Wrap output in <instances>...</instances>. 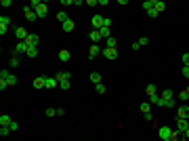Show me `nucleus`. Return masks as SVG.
I'll return each instance as SVG.
<instances>
[{
  "label": "nucleus",
  "mask_w": 189,
  "mask_h": 141,
  "mask_svg": "<svg viewBox=\"0 0 189 141\" xmlns=\"http://www.w3.org/2000/svg\"><path fill=\"white\" fill-rule=\"evenodd\" d=\"M23 15H25V19H28V21H36V19H38V15H36V11L32 7H23Z\"/></svg>",
  "instance_id": "39448f33"
},
{
  "label": "nucleus",
  "mask_w": 189,
  "mask_h": 141,
  "mask_svg": "<svg viewBox=\"0 0 189 141\" xmlns=\"http://www.w3.org/2000/svg\"><path fill=\"white\" fill-rule=\"evenodd\" d=\"M154 8L158 11V13H162V11H166V2H162V0H155V2H154Z\"/></svg>",
  "instance_id": "6ab92c4d"
},
{
  "label": "nucleus",
  "mask_w": 189,
  "mask_h": 141,
  "mask_svg": "<svg viewBox=\"0 0 189 141\" xmlns=\"http://www.w3.org/2000/svg\"><path fill=\"white\" fill-rule=\"evenodd\" d=\"M88 40H91L92 44H99L103 38H101V32L99 30H91V34H88Z\"/></svg>",
  "instance_id": "1a4fd4ad"
},
{
  "label": "nucleus",
  "mask_w": 189,
  "mask_h": 141,
  "mask_svg": "<svg viewBox=\"0 0 189 141\" xmlns=\"http://www.w3.org/2000/svg\"><path fill=\"white\" fill-rule=\"evenodd\" d=\"M17 128H19V124H17V122L13 120V122H11V131H17Z\"/></svg>",
  "instance_id": "de8ad7c7"
},
{
  "label": "nucleus",
  "mask_w": 189,
  "mask_h": 141,
  "mask_svg": "<svg viewBox=\"0 0 189 141\" xmlns=\"http://www.w3.org/2000/svg\"><path fill=\"white\" fill-rule=\"evenodd\" d=\"M162 99H175L172 97V91H170V89H166V91H162V95H160Z\"/></svg>",
  "instance_id": "bb28decb"
},
{
  "label": "nucleus",
  "mask_w": 189,
  "mask_h": 141,
  "mask_svg": "<svg viewBox=\"0 0 189 141\" xmlns=\"http://www.w3.org/2000/svg\"><path fill=\"white\" fill-rule=\"evenodd\" d=\"M91 82H92L95 86L101 84V74H99V72H92V74H91Z\"/></svg>",
  "instance_id": "412c9836"
},
{
  "label": "nucleus",
  "mask_w": 189,
  "mask_h": 141,
  "mask_svg": "<svg viewBox=\"0 0 189 141\" xmlns=\"http://www.w3.org/2000/svg\"><path fill=\"white\" fill-rule=\"evenodd\" d=\"M187 127H189V120L179 118V120H176V135H183L185 131H187Z\"/></svg>",
  "instance_id": "20e7f679"
},
{
  "label": "nucleus",
  "mask_w": 189,
  "mask_h": 141,
  "mask_svg": "<svg viewBox=\"0 0 189 141\" xmlns=\"http://www.w3.org/2000/svg\"><path fill=\"white\" fill-rule=\"evenodd\" d=\"M15 36H17L21 42H23V40H25L29 34H28V30H25V28H21V25H19V28H15Z\"/></svg>",
  "instance_id": "f8f14e48"
},
{
  "label": "nucleus",
  "mask_w": 189,
  "mask_h": 141,
  "mask_svg": "<svg viewBox=\"0 0 189 141\" xmlns=\"http://www.w3.org/2000/svg\"><path fill=\"white\" fill-rule=\"evenodd\" d=\"M103 28H112V19H107V17H105V21H103Z\"/></svg>",
  "instance_id": "c03bdc74"
},
{
  "label": "nucleus",
  "mask_w": 189,
  "mask_h": 141,
  "mask_svg": "<svg viewBox=\"0 0 189 141\" xmlns=\"http://www.w3.org/2000/svg\"><path fill=\"white\" fill-rule=\"evenodd\" d=\"M183 65H189V53H185V55H183Z\"/></svg>",
  "instance_id": "79ce46f5"
},
{
  "label": "nucleus",
  "mask_w": 189,
  "mask_h": 141,
  "mask_svg": "<svg viewBox=\"0 0 189 141\" xmlns=\"http://www.w3.org/2000/svg\"><path fill=\"white\" fill-rule=\"evenodd\" d=\"M179 99H181V101H187V99H189V93L187 91H181V93H179Z\"/></svg>",
  "instance_id": "c9c22d12"
},
{
  "label": "nucleus",
  "mask_w": 189,
  "mask_h": 141,
  "mask_svg": "<svg viewBox=\"0 0 189 141\" xmlns=\"http://www.w3.org/2000/svg\"><path fill=\"white\" fill-rule=\"evenodd\" d=\"M11 122H13L11 116H7V114H2V116H0V124H2V127H11Z\"/></svg>",
  "instance_id": "4be33fe9"
},
{
  "label": "nucleus",
  "mask_w": 189,
  "mask_h": 141,
  "mask_svg": "<svg viewBox=\"0 0 189 141\" xmlns=\"http://www.w3.org/2000/svg\"><path fill=\"white\" fill-rule=\"evenodd\" d=\"M46 116H49V118L57 116V110H55V107H46Z\"/></svg>",
  "instance_id": "473e14b6"
},
{
  "label": "nucleus",
  "mask_w": 189,
  "mask_h": 141,
  "mask_svg": "<svg viewBox=\"0 0 189 141\" xmlns=\"http://www.w3.org/2000/svg\"><path fill=\"white\" fill-rule=\"evenodd\" d=\"M17 65H19V57L13 55V57H11V68H17Z\"/></svg>",
  "instance_id": "2f4dec72"
},
{
  "label": "nucleus",
  "mask_w": 189,
  "mask_h": 141,
  "mask_svg": "<svg viewBox=\"0 0 189 141\" xmlns=\"http://www.w3.org/2000/svg\"><path fill=\"white\" fill-rule=\"evenodd\" d=\"M176 116H179V118L189 120V106H181L179 110H176Z\"/></svg>",
  "instance_id": "4468645a"
},
{
  "label": "nucleus",
  "mask_w": 189,
  "mask_h": 141,
  "mask_svg": "<svg viewBox=\"0 0 189 141\" xmlns=\"http://www.w3.org/2000/svg\"><path fill=\"white\" fill-rule=\"evenodd\" d=\"M8 23H11V19H8L7 15H2V17H0V34H2V36L7 34V30H8Z\"/></svg>",
  "instance_id": "9d476101"
},
{
  "label": "nucleus",
  "mask_w": 189,
  "mask_h": 141,
  "mask_svg": "<svg viewBox=\"0 0 189 141\" xmlns=\"http://www.w3.org/2000/svg\"><path fill=\"white\" fill-rule=\"evenodd\" d=\"M170 141H172V139H170Z\"/></svg>",
  "instance_id": "3c124183"
},
{
  "label": "nucleus",
  "mask_w": 189,
  "mask_h": 141,
  "mask_svg": "<svg viewBox=\"0 0 189 141\" xmlns=\"http://www.w3.org/2000/svg\"><path fill=\"white\" fill-rule=\"evenodd\" d=\"M185 91H187V93H189V86H187V89H185Z\"/></svg>",
  "instance_id": "8fccbe9b"
},
{
  "label": "nucleus",
  "mask_w": 189,
  "mask_h": 141,
  "mask_svg": "<svg viewBox=\"0 0 189 141\" xmlns=\"http://www.w3.org/2000/svg\"><path fill=\"white\" fill-rule=\"evenodd\" d=\"M181 74H183V76H185V78H187V80H189V65H183Z\"/></svg>",
  "instance_id": "4c0bfd02"
},
{
  "label": "nucleus",
  "mask_w": 189,
  "mask_h": 141,
  "mask_svg": "<svg viewBox=\"0 0 189 141\" xmlns=\"http://www.w3.org/2000/svg\"><path fill=\"white\" fill-rule=\"evenodd\" d=\"M103 53V49L99 46V44H91V49H88V59H95V57H99Z\"/></svg>",
  "instance_id": "6e6552de"
},
{
  "label": "nucleus",
  "mask_w": 189,
  "mask_h": 141,
  "mask_svg": "<svg viewBox=\"0 0 189 141\" xmlns=\"http://www.w3.org/2000/svg\"><path fill=\"white\" fill-rule=\"evenodd\" d=\"M95 91H97L99 95H103V93H105V84H103V82H101V84H97V86H95Z\"/></svg>",
  "instance_id": "f704fd0d"
},
{
  "label": "nucleus",
  "mask_w": 189,
  "mask_h": 141,
  "mask_svg": "<svg viewBox=\"0 0 189 141\" xmlns=\"http://www.w3.org/2000/svg\"><path fill=\"white\" fill-rule=\"evenodd\" d=\"M25 42H28V46H38V34H29L25 38Z\"/></svg>",
  "instance_id": "f3484780"
},
{
  "label": "nucleus",
  "mask_w": 189,
  "mask_h": 141,
  "mask_svg": "<svg viewBox=\"0 0 189 141\" xmlns=\"http://www.w3.org/2000/svg\"><path fill=\"white\" fill-rule=\"evenodd\" d=\"M147 15H149V17H154V19H155V17H158V15H160V13H158L155 8H151V11H147Z\"/></svg>",
  "instance_id": "a19ab883"
},
{
  "label": "nucleus",
  "mask_w": 189,
  "mask_h": 141,
  "mask_svg": "<svg viewBox=\"0 0 189 141\" xmlns=\"http://www.w3.org/2000/svg\"><path fill=\"white\" fill-rule=\"evenodd\" d=\"M34 89H38V91H40V89H44V76H38L34 80Z\"/></svg>",
  "instance_id": "5701e85b"
},
{
  "label": "nucleus",
  "mask_w": 189,
  "mask_h": 141,
  "mask_svg": "<svg viewBox=\"0 0 189 141\" xmlns=\"http://www.w3.org/2000/svg\"><path fill=\"white\" fill-rule=\"evenodd\" d=\"M143 118H145V120H149V122H151V120H154V116H151V112H149V114H143Z\"/></svg>",
  "instance_id": "49530a36"
},
{
  "label": "nucleus",
  "mask_w": 189,
  "mask_h": 141,
  "mask_svg": "<svg viewBox=\"0 0 189 141\" xmlns=\"http://www.w3.org/2000/svg\"><path fill=\"white\" fill-rule=\"evenodd\" d=\"M99 32H101V38H103V40H107V38H112V32H109V28H101Z\"/></svg>",
  "instance_id": "393cba45"
},
{
  "label": "nucleus",
  "mask_w": 189,
  "mask_h": 141,
  "mask_svg": "<svg viewBox=\"0 0 189 141\" xmlns=\"http://www.w3.org/2000/svg\"><path fill=\"white\" fill-rule=\"evenodd\" d=\"M55 78H57V82H67L71 78V72H59V74H55Z\"/></svg>",
  "instance_id": "2eb2a0df"
},
{
  "label": "nucleus",
  "mask_w": 189,
  "mask_h": 141,
  "mask_svg": "<svg viewBox=\"0 0 189 141\" xmlns=\"http://www.w3.org/2000/svg\"><path fill=\"white\" fill-rule=\"evenodd\" d=\"M55 86H59V82H57V78L44 76V89H55Z\"/></svg>",
  "instance_id": "ddd939ff"
},
{
  "label": "nucleus",
  "mask_w": 189,
  "mask_h": 141,
  "mask_svg": "<svg viewBox=\"0 0 189 141\" xmlns=\"http://www.w3.org/2000/svg\"><path fill=\"white\" fill-rule=\"evenodd\" d=\"M145 44H149V38H145V36L139 38V46H145Z\"/></svg>",
  "instance_id": "58836bf2"
},
{
  "label": "nucleus",
  "mask_w": 189,
  "mask_h": 141,
  "mask_svg": "<svg viewBox=\"0 0 189 141\" xmlns=\"http://www.w3.org/2000/svg\"><path fill=\"white\" fill-rule=\"evenodd\" d=\"M145 93L151 97V95H155V84H147V89H145Z\"/></svg>",
  "instance_id": "7c9ffc66"
},
{
  "label": "nucleus",
  "mask_w": 189,
  "mask_h": 141,
  "mask_svg": "<svg viewBox=\"0 0 189 141\" xmlns=\"http://www.w3.org/2000/svg\"><path fill=\"white\" fill-rule=\"evenodd\" d=\"M63 7H71V4H76V2H71V0H61Z\"/></svg>",
  "instance_id": "37998d69"
},
{
  "label": "nucleus",
  "mask_w": 189,
  "mask_h": 141,
  "mask_svg": "<svg viewBox=\"0 0 189 141\" xmlns=\"http://www.w3.org/2000/svg\"><path fill=\"white\" fill-rule=\"evenodd\" d=\"M183 137H185V139H189V127H187V131L183 133Z\"/></svg>",
  "instance_id": "09e8293b"
},
{
  "label": "nucleus",
  "mask_w": 189,
  "mask_h": 141,
  "mask_svg": "<svg viewBox=\"0 0 189 141\" xmlns=\"http://www.w3.org/2000/svg\"><path fill=\"white\" fill-rule=\"evenodd\" d=\"M28 42H25V40H23V42H19L17 44V46H15V51H13V55H23V53H28Z\"/></svg>",
  "instance_id": "9b49d317"
},
{
  "label": "nucleus",
  "mask_w": 189,
  "mask_h": 141,
  "mask_svg": "<svg viewBox=\"0 0 189 141\" xmlns=\"http://www.w3.org/2000/svg\"><path fill=\"white\" fill-rule=\"evenodd\" d=\"M105 49H118V40H116V38H107V40H105Z\"/></svg>",
  "instance_id": "a211bd4d"
},
{
  "label": "nucleus",
  "mask_w": 189,
  "mask_h": 141,
  "mask_svg": "<svg viewBox=\"0 0 189 141\" xmlns=\"http://www.w3.org/2000/svg\"><path fill=\"white\" fill-rule=\"evenodd\" d=\"M154 2L155 0H145V2H143V8H145V11H151V8H154Z\"/></svg>",
  "instance_id": "c756f323"
},
{
  "label": "nucleus",
  "mask_w": 189,
  "mask_h": 141,
  "mask_svg": "<svg viewBox=\"0 0 189 141\" xmlns=\"http://www.w3.org/2000/svg\"><path fill=\"white\" fill-rule=\"evenodd\" d=\"M103 21H105V17H101V15H95V17L91 19L92 30H101V28H103Z\"/></svg>",
  "instance_id": "423d86ee"
},
{
  "label": "nucleus",
  "mask_w": 189,
  "mask_h": 141,
  "mask_svg": "<svg viewBox=\"0 0 189 141\" xmlns=\"http://www.w3.org/2000/svg\"><path fill=\"white\" fill-rule=\"evenodd\" d=\"M4 89H8V84H7L4 78H0V91H4Z\"/></svg>",
  "instance_id": "ea45409f"
},
{
  "label": "nucleus",
  "mask_w": 189,
  "mask_h": 141,
  "mask_svg": "<svg viewBox=\"0 0 189 141\" xmlns=\"http://www.w3.org/2000/svg\"><path fill=\"white\" fill-rule=\"evenodd\" d=\"M86 4L88 7H95V4H99V0H86Z\"/></svg>",
  "instance_id": "a18cd8bd"
},
{
  "label": "nucleus",
  "mask_w": 189,
  "mask_h": 141,
  "mask_svg": "<svg viewBox=\"0 0 189 141\" xmlns=\"http://www.w3.org/2000/svg\"><path fill=\"white\" fill-rule=\"evenodd\" d=\"M158 137H160V141H170L172 139V128L170 127H160L158 128Z\"/></svg>",
  "instance_id": "f03ea898"
},
{
  "label": "nucleus",
  "mask_w": 189,
  "mask_h": 141,
  "mask_svg": "<svg viewBox=\"0 0 189 141\" xmlns=\"http://www.w3.org/2000/svg\"><path fill=\"white\" fill-rule=\"evenodd\" d=\"M67 19H70V17H67V13H65V11H59V13H57V21L65 23V21H67Z\"/></svg>",
  "instance_id": "b1692460"
},
{
  "label": "nucleus",
  "mask_w": 189,
  "mask_h": 141,
  "mask_svg": "<svg viewBox=\"0 0 189 141\" xmlns=\"http://www.w3.org/2000/svg\"><path fill=\"white\" fill-rule=\"evenodd\" d=\"M8 133H11V127H0V135L2 137H7Z\"/></svg>",
  "instance_id": "72a5a7b5"
},
{
  "label": "nucleus",
  "mask_w": 189,
  "mask_h": 141,
  "mask_svg": "<svg viewBox=\"0 0 189 141\" xmlns=\"http://www.w3.org/2000/svg\"><path fill=\"white\" fill-rule=\"evenodd\" d=\"M29 7L36 11V15H38V17H46V15H49V4H46V2L32 0V2H29Z\"/></svg>",
  "instance_id": "f257e3e1"
},
{
  "label": "nucleus",
  "mask_w": 189,
  "mask_h": 141,
  "mask_svg": "<svg viewBox=\"0 0 189 141\" xmlns=\"http://www.w3.org/2000/svg\"><path fill=\"white\" fill-rule=\"evenodd\" d=\"M59 59H61V61H70V59H71V53L67 49H63L61 53H59Z\"/></svg>",
  "instance_id": "aec40b11"
},
{
  "label": "nucleus",
  "mask_w": 189,
  "mask_h": 141,
  "mask_svg": "<svg viewBox=\"0 0 189 141\" xmlns=\"http://www.w3.org/2000/svg\"><path fill=\"white\" fill-rule=\"evenodd\" d=\"M59 86H61L63 91H70V86H71V82L67 80V82H59Z\"/></svg>",
  "instance_id": "e433bc0d"
},
{
  "label": "nucleus",
  "mask_w": 189,
  "mask_h": 141,
  "mask_svg": "<svg viewBox=\"0 0 189 141\" xmlns=\"http://www.w3.org/2000/svg\"><path fill=\"white\" fill-rule=\"evenodd\" d=\"M0 78H4L8 86H15V84H17V76H15V74H11V72H7V70L0 72Z\"/></svg>",
  "instance_id": "7ed1b4c3"
},
{
  "label": "nucleus",
  "mask_w": 189,
  "mask_h": 141,
  "mask_svg": "<svg viewBox=\"0 0 189 141\" xmlns=\"http://www.w3.org/2000/svg\"><path fill=\"white\" fill-rule=\"evenodd\" d=\"M149 103H151V106H158V103H160V95H158V93L151 95V97H149Z\"/></svg>",
  "instance_id": "cd10ccee"
},
{
  "label": "nucleus",
  "mask_w": 189,
  "mask_h": 141,
  "mask_svg": "<svg viewBox=\"0 0 189 141\" xmlns=\"http://www.w3.org/2000/svg\"><path fill=\"white\" fill-rule=\"evenodd\" d=\"M74 25H76V23L71 21V19H67V21H65V23H61V30H63V32H65V34H70L71 30H74Z\"/></svg>",
  "instance_id": "dca6fc26"
},
{
  "label": "nucleus",
  "mask_w": 189,
  "mask_h": 141,
  "mask_svg": "<svg viewBox=\"0 0 189 141\" xmlns=\"http://www.w3.org/2000/svg\"><path fill=\"white\" fill-rule=\"evenodd\" d=\"M25 55H28V57H36V55H38V46H29Z\"/></svg>",
  "instance_id": "c85d7f7f"
},
{
  "label": "nucleus",
  "mask_w": 189,
  "mask_h": 141,
  "mask_svg": "<svg viewBox=\"0 0 189 141\" xmlns=\"http://www.w3.org/2000/svg\"><path fill=\"white\" fill-rule=\"evenodd\" d=\"M101 55H103L105 59L113 61V59H118V49H103V53H101Z\"/></svg>",
  "instance_id": "0eeeda50"
},
{
  "label": "nucleus",
  "mask_w": 189,
  "mask_h": 141,
  "mask_svg": "<svg viewBox=\"0 0 189 141\" xmlns=\"http://www.w3.org/2000/svg\"><path fill=\"white\" fill-rule=\"evenodd\" d=\"M141 112H143V114H149V110H151V103H149V101H147V103H141Z\"/></svg>",
  "instance_id": "a878e982"
}]
</instances>
